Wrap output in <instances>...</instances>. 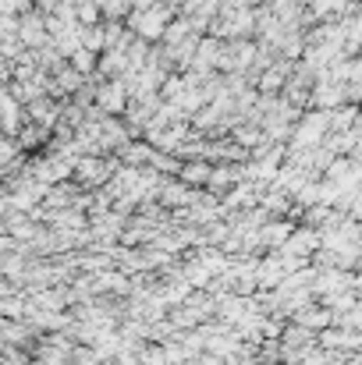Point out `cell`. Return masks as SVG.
Wrapping results in <instances>:
<instances>
[{
  "label": "cell",
  "instance_id": "1",
  "mask_svg": "<svg viewBox=\"0 0 362 365\" xmlns=\"http://www.w3.org/2000/svg\"><path fill=\"white\" fill-rule=\"evenodd\" d=\"M124 103H128V89H124V82H121V78H100V82H96L93 107H96L100 114H107V118H121Z\"/></svg>",
  "mask_w": 362,
  "mask_h": 365
},
{
  "label": "cell",
  "instance_id": "2",
  "mask_svg": "<svg viewBox=\"0 0 362 365\" xmlns=\"http://www.w3.org/2000/svg\"><path fill=\"white\" fill-rule=\"evenodd\" d=\"M320 248V231H313V227H306V224H295L291 227V235L284 238V245L277 248V252H284V255H295V259H302V262H309V255Z\"/></svg>",
  "mask_w": 362,
  "mask_h": 365
},
{
  "label": "cell",
  "instance_id": "3",
  "mask_svg": "<svg viewBox=\"0 0 362 365\" xmlns=\"http://www.w3.org/2000/svg\"><path fill=\"white\" fill-rule=\"evenodd\" d=\"M288 319L316 334V330H323V327H331V323H334V312H331V305H323L320 298H309V302H306V305H298Z\"/></svg>",
  "mask_w": 362,
  "mask_h": 365
},
{
  "label": "cell",
  "instance_id": "4",
  "mask_svg": "<svg viewBox=\"0 0 362 365\" xmlns=\"http://www.w3.org/2000/svg\"><path fill=\"white\" fill-rule=\"evenodd\" d=\"M50 36H46V18L32 7V11H25V14H18V43L25 46V50H36V46H43Z\"/></svg>",
  "mask_w": 362,
  "mask_h": 365
},
{
  "label": "cell",
  "instance_id": "5",
  "mask_svg": "<svg viewBox=\"0 0 362 365\" xmlns=\"http://www.w3.org/2000/svg\"><path fill=\"white\" fill-rule=\"evenodd\" d=\"M238 181H245V163H213V167H210V178H206L203 188H206L210 195L221 199V195H224L228 188H235Z\"/></svg>",
  "mask_w": 362,
  "mask_h": 365
},
{
  "label": "cell",
  "instance_id": "6",
  "mask_svg": "<svg viewBox=\"0 0 362 365\" xmlns=\"http://www.w3.org/2000/svg\"><path fill=\"white\" fill-rule=\"evenodd\" d=\"M61 103L64 100H54V96H39V100H32V103H25V118L32 124H39V128H54V124L61 121Z\"/></svg>",
  "mask_w": 362,
  "mask_h": 365
},
{
  "label": "cell",
  "instance_id": "7",
  "mask_svg": "<svg viewBox=\"0 0 362 365\" xmlns=\"http://www.w3.org/2000/svg\"><path fill=\"white\" fill-rule=\"evenodd\" d=\"M277 344H281V351H302V348L316 344V334L298 327V323H291V319H284V327L277 334Z\"/></svg>",
  "mask_w": 362,
  "mask_h": 365
},
{
  "label": "cell",
  "instance_id": "8",
  "mask_svg": "<svg viewBox=\"0 0 362 365\" xmlns=\"http://www.w3.org/2000/svg\"><path fill=\"white\" fill-rule=\"evenodd\" d=\"M210 160H199V156H188V160H181V167H178V181H185L188 188H203L206 185V178H210Z\"/></svg>",
  "mask_w": 362,
  "mask_h": 365
},
{
  "label": "cell",
  "instance_id": "9",
  "mask_svg": "<svg viewBox=\"0 0 362 365\" xmlns=\"http://www.w3.org/2000/svg\"><path fill=\"white\" fill-rule=\"evenodd\" d=\"M302 4H306V11L316 21H338L341 14H348L352 7H359V4H345V0H302Z\"/></svg>",
  "mask_w": 362,
  "mask_h": 365
},
{
  "label": "cell",
  "instance_id": "10",
  "mask_svg": "<svg viewBox=\"0 0 362 365\" xmlns=\"http://www.w3.org/2000/svg\"><path fill=\"white\" fill-rule=\"evenodd\" d=\"M128 71V57H124V50H104V53H96V75L100 78H121Z\"/></svg>",
  "mask_w": 362,
  "mask_h": 365
},
{
  "label": "cell",
  "instance_id": "11",
  "mask_svg": "<svg viewBox=\"0 0 362 365\" xmlns=\"http://www.w3.org/2000/svg\"><path fill=\"white\" fill-rule=\"evenodd\" d=\"M79 46H86V50H93V53H104V50H107L104 21H96V25H79Z\"/></svg>",
  "mask_w": 362,
  "mask_h": 365
},
{
  "label": "cell",
  "instance_id": "12",
  "mask_svg": "<svg viewBox=\"0 0 362 365\" xmlns=\"http://www.w3.org/2000/svg\"><path fill=\"white\" fill-rule=\"evenodd\" d=\"M64 61H68L79 75H86V78H89V75H96V53H93V50H86V46H75Z\"/></svg>",
  "mask_w": 362,
  "mask_h": 365
},
{
  "label": "cell",
  "instance_id": "13",
  "mask_svg": "<svg viewBox=\"0 0 362 365\" xmlns=\"http://www.w3.org/2000/svg\"><path fill=\"white\" fill-rule=\"evenodd\" d=\"M135 359H139V365H171L167 351H164V344H156V341H142Z\"/></svg>",
  "mask_w": 362,
  "mask_h": 365
},
{
  "label": "cell",
  "instance_id": "14",
  "mask_svg": "<svg viewBox=\"0 0 362 365\" xmlns=\"http://www.w3.org/2000/svg\"><path fill=\"white\" fill-rule=\"evenodd\" d=\"M104 21H124L128 18V0H96Z\"/></svg>",
  "mask_w": 362,
  "mask_h": 365
},
{
  "label": "cell",
  "instance_id": "15",
  "mask_svg": "<svg viewBox=\"0 0 362 365\" xmlns=\"http://www.w3.org/2000/svg\"><path fill=\"white\" fill-rule=\"evenodd\" d=\"M71 7H75V21H79V25H96V21H104L96 0H79V4H71Z\"/></svg>",
  "mask_w": 362,
  "mask_h": 365
},
{
  "label": "cell",
  "instance_id": "16",
  "mask_svg": "<svg viewBox=\"0 0 362 365\" xmlns=\"http://www.w3.org/2000/svg\"><path fill=\"white\" fill-rule=\"evenodd\" d=\"M25 11H32V0H0V14H25Z\"/></svg>",
  "mask_w": 362,
  "mask_h": 365
},
{
  "label": "cell",
  "instance_id": "17",
  "mask_svg": "<svg viewBox=\"0 0 362 365\" xmlns=\"http://www.w3.org/2000/svg\"><path fill=\"white\" fill-rule=\"evenodd\" d=\"M241 4H248V7H259V4H266V0H241Z\"/></svg>",
  "mask_w": 362,
  "mask_h": 365
},
{
  "label": "cell",
  "instance_id": "18",
  "mask_svg": "<svg viewBox=\"0 0 362 365\" xmlns=\"http://www.w3.org/2000/svg\"><path fill=\"white\" fill-rule=\"evenodd\" d=\"M345 4H359V0H345Z\"/></svg>",
  "mask_w": 362,
  "mask_h": 365
}]
</instances>
